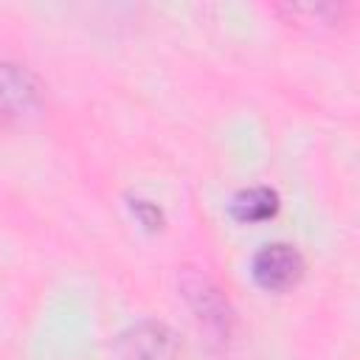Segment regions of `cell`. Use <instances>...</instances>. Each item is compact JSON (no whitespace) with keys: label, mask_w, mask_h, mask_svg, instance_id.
Here are the masks:
<instances>
[{"label":"cell","mask_w":360,"mask_h":360,"mask_svg":"<svg viewBox=\"0 0 360 360\" xmlns=\"http://www.w3.org/2000/svg\"><path fill=\"white\" fill-rule=\"evenodd\" d=\"M281 11H287L292 20H301V22L335 25V22H343L349 6L343 3H287L281 6Z\"/></svg>","instance_id":"cell-6"},{"label":"cell","mask_w":360,"mask_h":360,"mask_svg":"<svg viewBox=\"0 0 360 360\" xmlns=\"http://www.w3.org/2000/svg\"><path fill=\"white\" fill-rule=\"evenodd\" d=\"M304 273L301 253L287 242H270L253 256V278L264 290H287Z\"/></svg>","instance_id":"cell-3"},{"label":"cell","mask_w":360,"mask_h":360,"mask_svg":"<svg viewBox=\"0 0 360 360\" xmlns=\"http://www.w3.org/2000/svg\"><path fill=\"white\" fill-rule=\"evenodd\" d=\"M127 343H129V349L138 360H177L180 352H183L177 335L169 326L155 323V321L138 323L129 332Z\"/></svg>","instance_id":"cell-4"},{"label":"cell","mask_w":360,"mask_h":360,"mask_svg":"<svg viewBox=\"0 0 360 360\" xmlns=\"http://www.w3.org/2000/svg\"><path fill=\"white\" fill-rule=\"evenodd\" d=\"M42 104V90L37 76L17 65L0 62V124H20L31 118Z\"/></svg>","instance_id":"cell-1"},{"label":"cell","mask_w":360,"mask_h":360,"mask_svg":"<svg viewBox=\"0 0 360 360\" xmlns=\"http://www.w3.org/2000/svg\"><path fill=\"white\" fill-rule=\"evenodd\" d=\"M183 295L188 301V307L194 309V315L217 335H228L231 323H233V309L225 298V292L202 273H186L183 281Z\"/></svg>","instance_id":"cell-2"},{"label":"cell","mask_w":360,"mask_h":360,"mask_svg":"<svg viewBox=\"0 0 360 360\" xmlns=\"http://www.w3.org/2000/svg\"><path fill=\"white\" fill-rule=\"evenodd\" d=\"M278 208V194L267 186H250L242 188L233 200H231V211L236 219L242 222H262L267 217H273Z\"/></svg>","instance_id":"cell-5"}]
</instances>
